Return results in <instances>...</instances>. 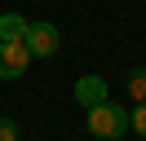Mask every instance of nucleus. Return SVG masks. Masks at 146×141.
<instances>
[{
    "instance_id": "1",
    "label": "nucleus",
    "mask_w": 146,
    "mask_h": 141,
    "mask_svg": "<svg viewBox=\"0 0 146 141\" xmlns=\"http://www.w3.org/2000/svg\"><path fill=\"white\" fill-rule=\"evenodd\" d=\"M84 119H89V132H93V137H102V141H119L128 128H133L128 110H124V106H115L111 97H106L102 106H89V110H84Z\"/></svg>"
},
{
    "instance_id": "2",
    "label": "nucleus",
    "mask_w": 146,
    "mask_h": 141,
    "mask_svg": "<svg viewBox=\"0 0 146 141\" xmlns=\"http://www.w3.org/2000/svg\"><path fill=\"white\" fill-rule=\"evenodd\" d=\"M31 66L27 40H0V79H22Z\"/></svg>"
},
{
    "instance_id": "3",
    "label": "nucleus",
    "mask_w": 146,
    "mask_h": 141,
    "mask_svg": "<svg viewBox=\"0 0 146 141\" xmlns=\"http://www.w3.org/2000/svg\"><path fill=\"white\" fill-rule=\"evenodd\" d=\"M27 49H31V57H53V53L62 49L58 26H53V22H31V26H27Z\"/></svg>"
},
{
    "instance_id": "4",
    "label": "nucleus",
    "mask_w": 146,
    "mask_h": 141,
    "mask_svg": "<svg viewBox=\"0 0 146 141\" xmlns=\"http://www.w3.org/2000/svg\"><path fill=\"white\" fill-rule=\"evenodd\" d=\"M106 79H102V75H80V79H75V101H80L84 106V110H89V106H102V101H106Z\"/></svg>"
},
{
    "instance_id": "5",
    "label": "nucleus",
    "mask_w": 146,
    "mask_h": 141,
    "mask_svg": "<svg viewBox=\"0 0 146 141\" xmlns=\"http://www.w3.org/2000/svg\"><path fill=\"white\" fill-rule=\"evenodd\" d=\"M27 26L22 13H0V40H27Z\"/></svg>"
},
{
    "instance_id": "6",
    "label": "nucleus",
    "mask_w": 146,
    "mask_h": 141,
    "mask_svg": "<svg viewBox=\"0 0 146 141\" xmlns=\"http://www.w3.org/2000/svg\"><path fill=\"white\" fill-rule=\"evenodd\" d=\"M128 93H133V101H146V66L128 70Z\"/></svg>"
},
{
    "instance_id": "7",
    "label": "nucleus",
    "mask_w": 146,
    "mask_h": 141,
    "mask_svg": "<svg viewBox=\"0 0 146 141\" xmlns=\"http://www.w3.org/2000/svg\"><path fill=\"white\" fill-rule=\"evenodd\" d=\"M128 119H133V132H137V137H146V101H133Z\"/></svg>"
},
{
    "instance_id": "8",
    "label": "nucleus",
    "mask_w": 146,
    "mask_h": 141,
    "mask_svg": "<svg viewBox=\"0 0 146 141\" xmlns=\"http://www.w3.org/2000/svg\"><path fill=\"white\" fill-rule=\"evenodd\" d=\"M0 141H18V123L0 115Z\"/></svg>"
}]
</instances>
